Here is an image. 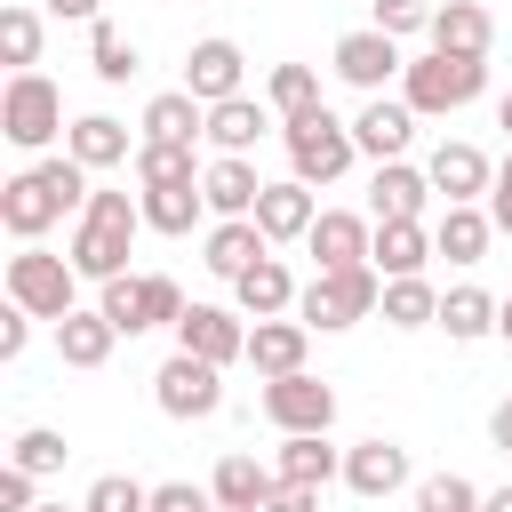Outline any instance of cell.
Returning a JSON list of instances; mask_svg holds the SVG:
<instances>
[{"mask_svg":"<svg viewBox=\"0 0 512 512\" xmlns=\"http://www.w3.org/2000/svg\"><path fill=\"white\" fill-rule=\"evenodd\" d=\"M264 104H272L280 120H304V112H320V72H312V64H272V80H264Z\"/></svg>","mask_w":512,"mask_h":512,"instance_id":"37","label":"cell"},{"mask_svg":"<svg viewBox=\"0 0 512 512\" xmlns=\"http://www.w3.org/2000/svg\"><path fill=\"white\" fill-rule=\"evenodd\" d=\"M32 488H40V480H32L24 464H8V472H0V512H40V496H32Z\"/></svg>","mask_w":512,"mask_h":512,"instance_id":"45","label":"cell"},{"mask_svg":"<svg viewBox=\"0 0 512 512\" xmlns=\"http://www.w3.org/2000/svg\"><path fill=\"white\" fill-rule=\"evenodd\" d=\"M440 56H488V40H496V16L480 8V0H440V16H432V32H424Z\"/></svg>","mask_w":512,"mask_h":512,"instance_id":"22","label":"cell"},{"mask_svg":"<svg viewBox=\"0 0 512 512\" xmlns=\"http://www.w3.org/2000/svg\"><path fill=\"white\" fill-rule=\"evenodd\" d=\"M408 480H416V464H408V448H400V440H384V432H376V440L344 448V488H352V496H368V504H376V496H400Z\"/></svg>","mask_w":512,"mask_h":512,"instance_id":"14","label":"cell"},{"mask_svg":"<svg viewBox=\"0 0 512 512\" xmlns=\"http://www.w3.org/2000/svg\"><path fill=\"white\" fill-rule=\"evenodd\" d=\"M96 200V184H88V168L72 160V152H48V160H32V168H16L8 184H0V224L32 248L48 224H64V216H80Z\"/></svg>","mask_w":512,"mask_h":512,"instance_id":"1","label":"cell"},{"mask_svg":"<svg viewBox=\"0 0 512 512\" xmlns=\"http://www.w3.org/2000/svg\"><path fill=\"white\" fill-rule=\"evenodd\" d=\"M96 312H104L120 336H144V328H152V280H144V272H120V280H104Z\"/></svg>","mask_w":512,"mask_h":512,"instance_id":"33","label":"cell"},{"mask_svg":"<svg viewBox=\"0 0 512 512\" xmlns=\"http://www.w3.org/2000/svg\"><path fill=\"white\" fill-rule=\"evenodd\" d=\"M496 336H504V344H512V296H504V312H496Z\"/></svg>","mask_w":512,"mask_h":512,"instance_id":"52","label":"cell"},{"mask_svg":"<svg viewBox=\"0 0 512 512\" xmlns=\"http://www.w3.org/2000/svg\"><path fill=\"white\" fill-rule=\"evenodd\" d=\"M480 512H512V488H496V496H480Z\"/></svg>","mask_w":512,"mask_h":512,"instance_id":"51","label":"cell"},{"mask_svg":"<svg viewBox=\"0 0 512 512\" xmlns=\"http://www.w3.org/2000/svg\"><path fill=\"white\" fill-rule=\"evenodd\" d=\"M112 344H120V328L104 320V312H72V320H56V352H64V368H104L112 360Z\"/></svg>","mask_w":512,"mask_h":512,"instance_id":"31","label":"cell"},{"mask_svg":"<svg viewBox=\"0 0 512 512\" xmlns=\"http://www.w3.org/2000/svg\"><path fill=\"white\" fill-rule=\"evenodd\" d=\"M272 240L256 232V216H232V224H208V272L216 280H240L248 264H264Z\"/></svg>","mask_w":512,"mask_h":512,"instance_id":"27","label":"cell"},{"mask_svg":"<svg viewBox=\"0 0 512 512\" xmlns=\"http://www.w3.org/2000/svg\"><path fill=\"white\" fill-rule=\"evenodd\" d=\"M488 88V56H416L408 72H400V104L416 112V120H440V112H464L472 96Z\"/></svg>","mask_w":512,"mask_h":512,"instance_id":"3","label":"cell"},{"mask_svg":"<svg viewBox=\"0 0 512 512\" xmlns=\"http://www.w3.org/2000/svg\"><path fill=\"white\" fill-rule=\"evenodd\" d=\"M152 400H160V416L200 424V416L224 408V368H208V360H192V352H168L160 376H152Z\"/></svg>","mask_w":512,"mask_h":512,"instance_id":"8","label":"cell"},{"mask_svg":"<svg viewBox=\"0 0 512 512\" xmlns=\"http://www.w3.org/2000/svg\"><path fill=\"white\" fill-rule=\"evenodd\" d=\"M200 192H208V216L216 224H232V216H256V200H264V176H256V160H208L200 168Z\"/></svg>","mask_w":512,"mask_h":512,"instance_id":"17","label":"cell"},{"mask_svg":"<svg viewBox=\"0 0 512 512\" xmlns=\"http://www.w3.org/2000/svg\"><path fill=\"white\" fill-rule=\"evenodd\" d=\"M40 512H80V504H40Z\"/></svg>","mask_w":512,"mask_h":512,"instance_id":"54","label":"cell"},{"mask_svg":"<svg viewBox=\"0 0 512 512\" xmlns=\"http://www.w3.org/2000/svg\"><path fill=\"white\" fill-rule=\"evenodd\" d=\"M136 232H144V200H128V192H96L88 208H80V224H72V272L80 280H120L128 272V248H136Z\"/></svg>","mask_w":512,"mask_h":512,"instance_id":"2","label":"cell"},{"mask_svg":"<svg viewBox=\"0 0 512 512\" xmlns=\"http://www.w3.org/2000/svg\"><path fill=\"white\" fill-rule=\"evenodd\" d=\"M424 176H432V192H440L448 208H472V200H488V184H496V168H488L480 144H440V152L424 160Z\"/></svg>","mask_w":512,"mask_h":512,"instance_id":"15","label":"cell"},{"mask_svg":"<svg viewBox=\"0 0 512 512\" xmlns=\"http://www.w3.org/2000/svg\"><path fill=\"white\" fill-rule=\"evenodd\" d=\"M496 312H504V304H496L488 288H448V296H440V328H448L456 344H480V336H496Z\"/></svg>","mask_w":512,"mask_h":512,"instance_id":"35","label":"cell"},{"mask_svg":"<svg viewBox=\"0 0 512 512\" xmlns=\"http://www.w3.org/2000/svg\"><path fill=\"white\" fill-rule=\"evenodd\" d=\"M296 296H304V288L288 280V264H280V256H264V264H248V272L232 280V304H240L248 320H288V312H296Z\"/></svg>","mask_w":512,"mask_h":512,"instance_id":"21","label":"cell"},{"mask_svg":"<svg viewBox=\"0 0 512 512\" xmlns=\"http://www.w3.org/2000/svg\"><path fill=\"white\" fill-rule=\"evenodd\" d=\"M264 512H320V488H296V480H280V488L264 496Z\"/></svg>","mask_w":512,"mask_h":512,"instance_id":"48","label":"cell"},{"mask_svg":"<svg viewBox=\"0 0 512 512\" xmlns=\"http://www.w3.org/2000/svg\"><path fill=\"white\" fill-rule=\"evenodd\" d=\"M88 64H96V80H104V88H120V80H136V40H128L120 24H104V16H96V24H88Z\"/></svg>","mask_w":512,"mask_h":512,"instance_id":"38","label":"cell"},{"mask_svg":"<svg viewBox=\"0 0 512 512\" xmlns=\"http://www.w3.org/2000/svg\"><path fill=\"white\" fill-rule=\"evenodd\" d=\"M64 152L96 176V168H120V160H136V144H128V128L112 120V112H80L72 120V136H64Z\"/></svg>","mask_w":512,"mask_h":512,"instance_id":"25","label":"cell"},{"mask_svg":"<svg viewBox=\"0 0 512 512\" xmlns=\"http://www.w3.org/2000/svg\"><path fill=\"white\" fill-rule=\"evenodd\" d=\"M176 352H192V360H208V368L248 360V312H240V304H192V312L176 320Z\"/></svg>","mask_w":512,"mask_h":512,"instance_id":"9","label":"cell"},{"mask_svg":"<svg viewBox=\"0 0 512 512\" xmlns=\"http://www.w3.org/2000/svg\"><path fill=\"white\" fill-rule=\"evenodd\" d=\"M280 144H288V168H296V184H336V176L360 160V144H352V120H336L328 104H320V112H304V120H280Z\"/></svg>","mask_w":512,"mask_h":512,"instance_id":"5","label":"cell"},{"mask_svg":"<svg viewBox=\"0 0 512 512\" xmlns=\"http://www.w3.org/2000/svg\"><path fill=\"white\" fill-rule=\"evenodd\" d=\"M208 136V104L192 88H160L144 104V144H200Z\"/></svg>","mask_w":512,"mask_h":512,"instance_id":"23","label":"cell"},{"mask_svg":"<svg viewBox=\"0 0 512 512\" xmlns=\"http://www.w3.org/2000/svg\"><path fill=\"white\" fill-rule=\"evenodd\" d=\"M40 8H48L56 24H96V8H104V0H40Z\"/></svg>","mask_w":512,"mask_h":512,"instance_id":"49","label":"cell"},{"mask_svg":"<svg viewBox=\"0 0 512 512\" xmlns=\"http://www.w3.org/2000/svg\"><path fill=\"white\" fill-rule=\"evenodd\" d=\"M216 512H248V504H216Z\"/></svg>","mask_w":512,"mask_h":512,"instance_id":"55","label":"cell"},{"mask_svg":"<svg viewBox=\"0 0 512 512\" xmlns=\"http://www.w3.org/2000/svg\"><path fill=\"white\" fill-rule=\"evenodd\" d=\"M488 440L512 456V400H496V408H488Z\"/></svg>","mask_w":512,"mask_h":512,"instance_id":"50","label":"cell"},{"mask_svg":"<svg viewBox=\"0 0 512 512\" xmlns=\"http://www.w3.org/2000/svg\"><path fill=\"white\" fill-rule=\"evenodd\" d=\"M432 16H440V0H376V32H392V40L432 32Z\"/></svg>","mask_w":512,"mask_h":512,"instance_id":"43","label":"cell"},{"mask_svg":"<svg viewBox=\"0 0 512 512\" xmlns=\"http://www.w3.org/2000/svg\"><path fill=\"white\" fill-rule=\"evenodd\" d=\"M264 136H272V104H256V96H232V104L208 112V144H216L224 160H248Z\"/></svg>","mask_w":512,"mask_h":512,"instance_id":"24","label":"cell"},{"mask_svg":"<svg viewBox=\"0 0 512 512\" xmlns=\"http://www.w3.org/2000/svg\"><path fill=\"white\" fill-rule=\"evenodd\" d=\"M496 128H504V136H512V96H504V104H496Z\"/></svg>","mask_w":512,"mask_h":512,"instance_id":"53","label":"cell"},{"mask_svg":"<svg viewBox=\"0 0 512 512\" xmlns=\"http://www.w3.org/2000/svg\"><path fill=\"white\" fill-rule=\"evenodd\" d=\"M384 304V272L376 264H352V272H312L304 280V296H296V320L304 328H352V320H368Z\"/></svg>","mask_w":512,"mask_h":512,"instance_id":"7","label":"cell"},{"mask_svg":"<svg viewBox=\"0 0 512 512\" xmlns=\"http://www.w3.org/2000/svg\"><path fill=\"white\" fill-rule=\"evenodd\" d=\"M272 488H280V472H272V464H256L248 448H232V456L208 472V496H216V504H248V512H264V496H272Z\"/></svg>","mask_w":512,"mask_h":512,"instance_id":"29","label":"cell"},{"mask_svg":"<svg viewBox=\"0 0 512 512\" xmlns=\"http://www.w3.org/2000/svg\"><path fill=\"white\" fill-rule=\"evenodd\" d=\"M424 200H432V176L408 168V160H384L368 176V216L376 224H424Z\"/></svg>","mask_w":512,"mask_h":512,"instance_id":"16","label":"cell"},{"mask_svg":"<svg viewBox=\"0 0 512 512\" xmlns=\"http://www.w3.org/2000/svg\"><path fill=\"white\" fill-rule=\"evenodd\" d=\"M152 512H216V496L192 488V480H160V488H152Z\"/></svg>","mask_w":512,"mask_h":512,"instance_id":"44","label":"cell"},{"mask_svg":"<svg viewBox=\"0 0 512 512\" xmlns=\"http://www.w3.org/2000/svg\"><path fill=\"white\" fill-rule=\"evenodd\" d=\"M488 216H496V232L512 240V152L496 160V184H488Z\"/></svg>","mask_w":512,"mask_h":512,"instance_id":"46","label":"cell"},{"mask_svg":"<svg viewBox=\"0 0 512 512\" xmlns=\"http://www.w3.org/2000/svg\"><path fill=\"white\" fill-rule=\"evenodd\" d=\"M312 224H320L312 184H296V176H288V184H264V200H256V232H264L272 248H280V240H304Z\"/></svg>","mask_w":512,"mask_h":512,"instance_id":"20","label":"cell"},{"mask_svg":"<svg viewBox=\"0 0 512 512\" xmlns=\"http://www.w3.org/2000/svg\"><path fill=\"white\" fill-rule=\"evenodd\" d=\"M304 248H312V264H320V272H352V264H368V248H376V216L320 208V224L304 232Z\"/></svg>","mask_w":512,"mask_h":512,"instance_id":"13","label":"cell"},{"mask_svg":"<svg viewBox=\"0 0 512 512\" xmlns=\"http://www.w3.org/2000/svg\"><path fill=\"white\" fill-rule=\"evenodd\" d=\"M136 184L144 192H160V184H200V160H192V144H144L136 136Z\"/></svg>","mask_w":512,"mask_h":512,"instance_id":"36","label":"cell"},{"mask_svg":"<svg viewBox=\"0 0 512 512\" xmlns=\"http://www.w3.org/2000/svg\"><path fill=\"white\" fill-rule=\"evenodd\" d=\"M264 416L280 424V440H288V432H328V424H336V384H320L312 368H304V376H272V384H264Z\"/></svg>","mask_w":512,"mask_h":512,"instance_id":"10","label":"cell"},{"mask_svg":"<svg viewBox=\"0 0 512 512\" xmlns=\"http://www.w3.org/2000/svg\"><path fill=\"white\" fill-rule=\"evenodd\" d=\"M0 136L16 152H48L56 136H72L64 128V96H56L48 72H8V88H0Z\"/></svg>","mask_w":512,"mask_h":512,"instance_id":"4","label":"cell"},{"mask_svg":"<svg viewBox=\"0 0 512 512\" xmlns=\"http://www.w3.org/2000/svg\"><path fill=\"white\" fill-rule=\"evenodd\" d=\"M80 512H152V488L128 480V472H104V480L80 496Z\"/></svg>","mask_w":512,"mask_h":512,"instance_id":"42","label":"cell"},{"mask_svg":"<svg viewBox=\"0 0 512 512\" xmlns=\"http://www.w3.org/2000/svg\"><path fill=\"white\" fill-rule=\"evenodd\" d=\"M0 56H8L16 72H32V64H40V8H24V0H16V8H0Z\"/></svg>","mask_w":512,"mask_h":512,"instance_id":"39","label":"cell"},{"mask_svg":"<svg viewBox=\"0 0 512 512\" xmlns=\"http://www.w3.org/2000/svg\"><path fill=\"white\" fill-rule=\"evenodd\" d=\"M392 72H408V56H400V40H392V32L360 24V32H344V40H336V80H344V88L384 96V80H392Z\"/></svg>","mask_w":512,"mask_h":512,"instance_id":"11","label":"cell"},{"mask_svg":"<svg viewBox=\"0 0 512 512\" xmlns=\"http://www.w3.org/2000/svg\"><path fill=\"white\" fill-rule=\"evenodd\" d=\"M24 344H32V312H24V304H8V312H0V360H16Z\"/></svg>","mask_w":512,"mask_h":512,"instance_id":"47","label":"cell"},{"mask_svg":"<svg viewBox=\"0 0 512 512\" xmlns=\"http://www.w3.org/2000/svg\"><path fill=\"white\" fill-rule=\"evenodd\" d=\"M272 472H280V480H296V488H328V480L344 472V456L328 448V432H288V440H280V456H272Z\"/></svg>","mask_w":512,"mask_h":512,"instance_id":"28","label":"cell"},{"mask_svg":"<svg viewBox=\"0 0 512 512\" xmlns=\"http://www.w3.org/2000/svg\"><path fill=\"white\" fill-rule=\"evenodd\" d=\"M8 304H24L32 320H72L80 312V272L72 256H48L40 240L8 256Z\"/></svg>","mask_w":512,"mask_h":512,"instance_id":"6","label":"cell"},{"mask_svg":"<svg viewBox=\"0 0 512 512\" xmlns=\"http://www.w3.org/2000/svg\"><path fill=\"white\" fill-rule=\"evenodd\" d=\"M488 240H496V216H488L480 200H472V208H448V216L432 224V256H448V264H480Z\"/></svg>","mask_w":512,"mask_h":512,"instance_id":"26","label":"cell"},{"mask_svg":"<svg viewBox=\"0 0 512 512\" xmlns=\"http://www.w3.org/2000/svg\"><path fill=\"white\" fill-rule=\"evenodd\" d=\"M184 88L216 112V104L248 96V56H240L232 40H192V56H184Z\"/></svg>","mask_w":512,"mask_h":512,"instance_id":"12","label":"cell"},{"mask_svg":"<svg viewBox=\"0 0 512 512\" xmlns=\"http://www.w3.org/2000/svg\"><path fill=\"white\" fill-rule=\"evenodd\" d=\"M200 216H208V192H200V184H160V192H144V232H168V240H176V232H192Z\"/></svg>","mask_w":512,"mask_h":512,"instance_id":"32","label":"cell"},{"mask_svg":"<svg viewBox=\"0 0 512 512\" xmlns=\"http://www.w3.org/2000/svg\"><path fill=\"white\" fill-rule=\"evenodd\" d=\"M304 352H312V328L304 320H256L248 328V368L272 384V376H304Z\"/></svg>","mask_w":512,"mask_h":512,"instance_id":"18","label":"cell"},{"mask_svg":"<svg viewBox=\"0 0 512 512\" xmlns=\"http://www.w3.org/2000/svg\"><path fill=\"white\" fill-rule=\"evenodd\" d=\"M416 512H480V488L464 472H432V480H416Z\"/></svg>","mask_w":512,"mask_h":512,"instance_id":"41","label":"cell"},{"mask_svg":"<svg viewBox=\"0 0 512 512\" xmlns=\"http://www.w3.org/2000/svg\"><path fill=\"white\" fill-rule=\"evenodd\" d=\"M408 136H416V112H408V104H392V96H368V104H360V120H352V144H360L376 168H384V160H400V152H408Z\"/></svg>","mask_w":512,"mask_h":512,"instance_id":"19","label":"cell"},{"mask_svg":"<svg viewBox=\"0 0 512 512\" xmlns=\"http://www.w3.org/2000/svg\"><path fill=\"white\" fill-rule=\"evenodd\" d=\"M64 456H72V448H64V432L32 424V432H16V456H8V464H24L32 480H48V472H64Z\"/></svg>","mask_w":512,"mask_h":512,"instance_id":"40","label":"cell"},{"mask_svg":"<svg viewBox=\"0 0 512 512\" xmlns=\"http://www.w3.org/2000/svg\"><path fill=\"white\" fill-rule=\"evenodd\" d=\"M384 328H440V288L416 272V280H384Z\"/></svg>","mask_w":512,"mask_h":512,"instance_id":"34","label":"cell"},{"mask_svg":"<svg viewBox=\"0 0 512 512\" xmlns=\"http://www.w3.org/2000/svg\"><path fill=\"white\" fill-rule=\"evenodd\" d=\"M368 264H376L384 280H416V272L432 264V232H424V224H376Z\"/></svg>","mask_w":512,"mask_h":512,"instance_id":"30","label":"cell"}]
</instances>
